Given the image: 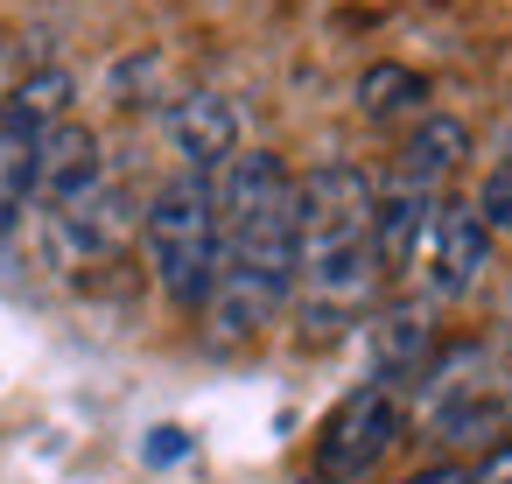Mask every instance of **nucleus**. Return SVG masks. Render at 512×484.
Segmentation results:
<instances>
[{
	"label": "nucleus",
	"mask_w": 512,
	"mask_h": 484,
	"mask_svg": "<svg viewBox=\"0 0 512 484\" xmlns=\"http://www.w3.org/2000/svg\"><path fill=\"white\" fill-rule=\"evenodd\" d=\"M218 204V274L204 295L211 344L260 337L295 302V176L267 148H239L211 176Z\"/></svg>",
	"instance_id": "f257e3e1"
},
{
	"label": "nucleus",
	"mask_w": 512,
	"mask_h": 484,
	"mask_svg": "<svg viewBox=\"0 0 512 484\" xmlns=\"http://www.w3.org/2000/svg\"><path fill=\"white\" fill-rule=\"evenodd\" d=\"M379 239H372V183L351 162H316L295 176V295L316 323L358 316L379 288Z\"/></svg>",
	"instance_id": "f03ea898"
},
{
	"label": "nucleus",
	"mask_w": 512,
	"mask_h": 484,
	"mask_svg": "<svg viewBox=\"0 0 512 484\" xmlns=\"http://www.w3.org/2000/svg\"><path fill=\"white\" fill-rule=\"evenodd\" d=\"M141 246H148V267H155V288L176 302V309H204L211 295V274H218V204H211V176H169L148 211H141Z\"/></svg>",
	"instance_id": "7ed1b4c3"
},
{
	"label": "nucleus",
	"mask_w": 512,
	"mask_h": 484,
	"mask_svg": "<svg viewBox=\"0 0 512 484\" xmlns=\"http://www.w3.org/2000/svg\"><path fill=\"white\" fill-rule=\"evenodd\" d=\"M71 106V71L43 64L0 99V232L36 204V148Z\"/></svg>",
	"instance_id": "20e7f679"
},
{
	"label": "nucleus",
	"mask_w": 512,
	"mask_h": 484,
	"mask_svg": "<svg viewBox=\"0 0 512 484\" xmlns=\"http://www.w3.org/2000/svg\"><path fill=\"white\" fill-rule=\"evenodd\" d=\"M393 442H400V393H393L386 379H365V386H351V393L330 407V421L316 428L309 470H316V484H358Z\"/></svg>",
	"instance_id": "39448f33"
},
{
	"label": "nucleus",
	"mask_w": 512,
	"mask_h": 484,
	"mask_svg": "<svg viewBox=\"0 0 512 484\" xmlns=\"http://www.w3.org/2000/svg\"><path fill=\"white\" fill-rule=\"evenodd\" d=\"M421 253H428V288H435L442 302H456V295H470V288L484 281V267H491V232H484V218H477L463 197H442V204H435V225H428V239H421Z\"/></svg>",
	"instance_id": "423d86ee"
},
{
	"label": "nucleus",
	"mask_w": 512,
	"mask_h": 484,
	"mask_svg": "<svg viewBox=\"0 0 512 484\" xmlns=\"http://www.w3.org/2000/svg\"><path fill=\"white\" fill-rule=\"evenodd\" d=\"M162 134H169V148L190 176H218L239 155V106L225 92H183L162 113Z\"/></svg>",
	"instance_id": "0eeeda50"
},
{
	"label": "nucleus",
	"mask_w": 512,
	"mask_h": 484,
	"mask_svg": "<svg viewBox=\"0 0 512 484\" xmlns=\"http://www.w3.org/2000/svg\"><path fill=\"white\" fill-rule=\"evenodd\" d=\"M99 183H106L99 134L78 127V120H57V127L43 134V148H36V204L57 218V211H71L78 197H92Z\"/></svg>",
	"instance_id": "6e6552de"
},
{
	"label": "nucleus",
	"mask_w": 512,
	"mask_h": 484,
	"mask_svg": "<svg viewBox=\"0 0 512 484\" xmlns=\"http://www.w3.org/2000/svg\"><path fill=\"white\" fill-rule=\"evenodd\" d=\"M127 232H141V218H134V197L120 183H99L92 197H78L71 211L50 218V239L64 260H99V253L127 246Z\"/></svg>",
	"instance_id": "1a4fd4ad"
},
{
	"label": "nucleus",
	"mask_w": 512,
	"mask_h": 484,
	"mask_svg": "<svg viewBox=\"0 0 512 484\" xmlns=\"http://www.w3.org/2000/svg\"><path fill=\"white\" fill-rule=\"evenodd\" d=\"M463 155H470V127H463V120H449V113H421V120H414V134L400 141L393 183L442 197V183L463 169Z\"/></svg>",
	"instance_id": "9d476101"
},
{
	"label": "nucleus",
	"mask_w": 512,
	"mask_h": 484,
	"mask_svg": "<svg viewBox=\"0 0 512 484\" xmlns=\"http://www.w3.org/2000/svg\"><path fill=\"white\" fill-rule=\"evenodd\" d=\"M428 351H435L428 309L400 302V309H386V316L372 323V358H379V379H386V386H393V379H414V372L428 365Z\"/></svg>",
	"instance_id": "9b49d317"
},
{
	"label": "nucleus",
	"mask_w": 512,
	"mask_h": 484,
	"mask_svg": "<svg viewBox=\"0 0 512 484\" xmlns=\"http://www.w3.org/2000/svg\"><path fill=\"white\" fill-rule=\"evenodd\" d=\"M421 99H428V78H421V71H407V64H372V71L358 78V113H365V120L421 113Z\"/></svg>",
	"instance_id": "f8f14e48"
},
{
	"label": "nucleus",
	"mask_w": 512,
	"mask_h": 484,
	"mask_svg": "<svg viewBox=\"0 0 512 484\" xmlns=\"http://www.w3.org/2000/svg\"><path fill=\"white\" fill-rule=\"evenodd\" d=\"M470 211L484 218V232H512V155L491 162V176L477 183V204Z\"/></svg>",
	"instance_id": "ddd939ff"
},
{
	"label": "nucleus",
	"mask_w": 512,
	"mask_h": 484,
	"mask_svg": "<svg viewBox=\"0 0 512 484\" xmlns=\"http://www.w3.org/2000/svg\"><path fill=\"white\" fill-rule=\"evenodd\" d=\"M400 484H470V463H428V470H414Z\"/></svg>",
	"instance_id": "4468645a"
},
{
	"label": "nucleus",
	"mask_w": 512,
	"mask_h": 484,
	"mask_svg": "<svg viewBox=\"0 0 512 484\" xmlns=\"http://www.w3.org/2000/svg\"><path fill=\"white\" fill-rule=\"evenodd\" d=\"M155 463H169V456H183V435L176 428H155V449H148Z\"/></svg>",
	"instance_id": "2eb2a0df"
}]
</instances>
